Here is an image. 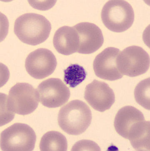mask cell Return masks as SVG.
I'll return each mask as SVG.
<instances>
[{"mask_svg":"<svg viewBox=\"0 0 150 151\" xmlns=\"http://www.w3.org/2000/svg\"><path fill=\"white\" fill-rule=\"evenodd\" d=\"M51 29L50 22L40 14L27 13L17 18L14 32L19 39L29 45L44 42L49 37Z\"/></svg>","mask_w":150,"mask_h":151,"instance_id":"cell-1","label":"cell"},{"mask_svg":"<svg viewBox=\"0 0 150 151\" xmlns=\"http://www.w3.org/2000/svg\"><path fill=\"white\" fill-rule=\"evenodd\" d=\"M58 120L60 127L65 132L78 135L85 132L91 124L92 112L85 102L73 100L62 107Z\"/></svg>","mask_w":150,"mask_h":151,"instance_id":"cell-2","label":"cell"},{"mask_svg":"<svg viewBox=\"0 0 150 151\" xmlns=\"http://www.w3.org/2000/svg\"><path fill=\"white\" fill-rule=\"evenodd\" d=\"M101 17L103 24L109 30L121 33L132 26L134 12L131 5L126 1L112 0L104 5Z\"/></svg>","mask_w":150,"mask_h":151,"instance_id":"cell-3","label":"cell"},{"mask_svg":"<svg viewBox=\"0 0 150 151\" xmlns=\"http://www.w3.org/2000/svg\"><path fill=\"white\" fill-rule=\"evenodd\" d=\"M143 114L131 106L120 109L115 116L114 127L116 132L130 142L136 139L145 131L149 124Z\"/></svg>","mask_w":150,"mask_h":151,"instance_id":"cell-4","label":"cell"},{"mask_svg":"<svg viewBox=\"0 0 150 151\" xmlns=\"http://www.w3.org/2000/svg\"><path fill=\"white\" fill-rule=\"evenodd\" d=\"M36 136L25 124H14L1 134V148L4 151H31L35 147Z\"/></svg>","mask_w":150,"mask_h":151,"instance_id":"cell-5","label":"cell"},{"mask_svg":"<svg viewBox=\"0 0 150 151\" xmlns=\"http://www.w3.org/2000/svg\"><path fill=\"white\" fill-rule=\"evenodd\" d=\"M39 100L37 91L27 83H17L11 88L6 97L7 107L10 112L22 115L34 112Z\"/></svg>","mask_w":150,"mask_h":151,"instance_id":"cell-6","label":"cell"},{"mask_svg":"<svg viewBox=\"0 0 150 151\" xmlns=\"http://www.w3.org/2000/svg\"><path fill=\"white\" fill-rule=\"evenodd\" d=\"M117 65L123 75L138 76L144 74L149 68V55L140 47H128L119 52Z\"/></svg>","mask_w":150,"mask_h":151,"instance_id":"cell-7","label":"cell"},{"mask_svg":"<svg viewBox=\"0 0 150 151\" xmlns=\"http://www.w3.org/2000/svg\"><path fill=\"white\" fill-rule=\"evenodd\" d=\"M40 103L45 107L56 108L62 106L71 96L68 87L61 80L51 78L43 81L37 89Z\"/></svg>","mask_w":150,"mask_h":151,"instance_id":"cell-8","label":"cell"},{"mask_svg":"<svg viewBox=\"0 0 150 151\" xmlns=\"http://www.w3.org/2000/svg\"><path fill=\"white\" fill-rule=\"evenodd\" d=\"M56 58L50 50L39 48L31 52L26 58L25 68L31 77L43 79L49 76L56 69Z\"/></svg>","mask_w":150,"mask_h":151,"instance_id":"cell-9","label":"cell"},{"mask_svg":"<svg viewBox=\"0 0 150 151\" xmlns=\"http://www.w3.org/2000/svg\"><path fill=\"white\" fill-rule=\"evenodd\" d=\"M84 98L92 108L100 112L110 109L115 101L114 92L108 84L96 80L86 87Z\"/></svg>","mask_w":150,"mask_h":151,"instance_id":"cell-10","label":"cell"},{"mask_svg":"<svg viewBox=\"0 0 150 151\" xmlns=\"http://www.w3.org/2000/svg\"><path fill=\"white\" fill-rule=\"evenodd\" d=\"M120 52L117 48L109 47L96 56L93 62V69L97 77L109 81H116L123 77L117 65Z\"/></svg>","mask_w":150,"mask_h":151,"instance_id":"cell-11","label":"cell"},{"mask_svg":"<svg viewBox=\"0 0 150 151\" xmlns=\"http://www.w3.org/2000/svg\"><path fill=\"white\" fill-rule=\"evenodd\" d=\"M79 37L77 52L84 54L94 53L103 45L104 37L102 31L94 23L82 22L74 26Z\"/></svg>","mask_w":150,"mask_h":151,"instance_id":"cell-12","label":"cell"},{"mask_svg":"<svg viewBox=\"0 0 150 151\" xmlns=\"http://www.w3.org/2000/svg\"><path fill=\"white\" fill-rule=\"evenodd\" d=\"M79 37L74 27L64 26L56 30L53 38L55 48L59 53L69 55L77 52Z\"/></svg>","mask_w":150,"mask_h":151,"instance_id":"cell-13","label":"cell"},{"mask_svg":"<svg viewBox=\"0 0 150 151\" xmlns=\"http://www.w3.org/2000/svg\"><path fill=\"white\" fill-rule=\"evenodd\" d=\"M39 146L40 151H65L67 150V140L60 132L52 131L42 137Z\"/></svg>","mask_w":150,"mask_h":151,"instance_id":"cell-14","label":"cell"},{"mask_svg":"<svg viewBox=\"0 0 150 151\" xmlns=\"http://www.w3.org/2000/svg\"><path fill=\"white\" fill-rule=\"evenodd\" d=\"M64 81L71 88H74L84 81L87 73L84 68L79 65L71 64L64 70Z\"/></svg>","mask_w":150,"mask_h":151,"instance_id":"cell-15","label":"cell"},{"mask_svg":"<svg viewBox=\"0 0 150 151\" xmlns=\"http://www.w3.org/2000/svg\"><path fill=\"white\" fill-rule=\"evenodd\" d=\"M134 96L138 103L150 110V78L141 81L136 87Z\"/></svg>","mask_w":150,"mask_h":151,"instance_id":"cell-16","label":"cell"},{"mask_svg":"<svg viewBox=\"0 0 150 151\" xmlns=\"http://www.w3.org/2000/svg\"><path fill=\"white\" fill-rule=\"evenodd\" d=\"M101 151L98 145L92 141L83 140L75 144L71 151Z\"/></svg>","mask_w":150,"mask_h":151,"instance_id":"cell-17","label":"cell"}]
</instances>
